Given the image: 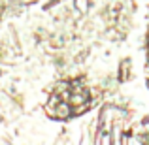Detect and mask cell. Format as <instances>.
I'll use <instances>...</instances> for the list:
<instances>
[{
    "instance_id": "obj_1",
    "label": "cell",
    "mask_w": 149,
    "mask_h": 145,
    "mask_svg": "<svg viewBox=\"0 0 149 145\" xmlns=\"http://www.w3.org/2000/svg\"><path fill=\"white\" fill-rule=\"evenodd\" d=\"M147 58H149V34H147Z\"/></svg>"
}]
</instances>
